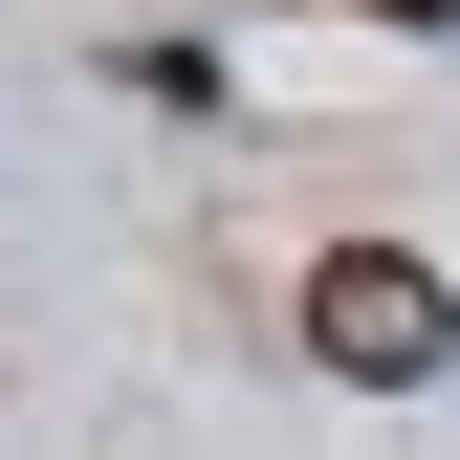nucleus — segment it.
Returning a JSON list of instances; mask_svg holds the SVG:
<instances>
[{"label":"nucleus","instance_id":"obj_1","mask_svg":"<svg viewBox=\"0 0 460 460\" xmlns=\"http://www.w3.org/2000/svg\"><path fill=\"white\" fill-rule=\"evenodd\" d=\"M307 351L351 373V394H417V373L460 351V285H438L417 242H329V263H307Z\"/></svg>","mask_w":460,"mask_h":460},{"label":"nucleus","instance_id":"obj_2","mask_svg":"<svg viewBox=\"0 0 460 460\" xmlns=\"http://www.w3.org/2000/svg\"><path fill=\"white\" fill-rule=\"evenodd\" d=\"M373 22H460V0H373Z\"/></svg>","mask_w":460,"mask_h":460}]
</instances>
